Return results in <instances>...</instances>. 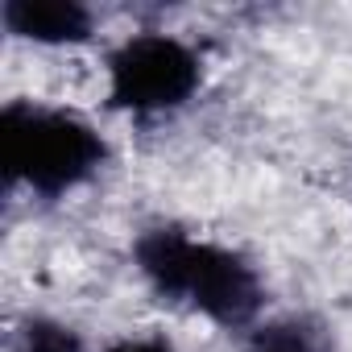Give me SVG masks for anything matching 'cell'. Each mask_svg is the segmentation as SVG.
<instances>
[{
	"mask_svg": "<svg viewBox=\"0 0 352 352\" xmlns=\"http://www.w3.org/2000/svg\"><path fill=\"white\" fill-rule=\"evenodd\" d=\"M133 261L145 286L166 302H179L220 327H257L265 286L253 261L236 249L191 236L174 224H157L137 236Z\"/></svg>",
	"mask_w": 352,
	"mask_h": 352,
	"instance_id": "6da1fadb",
	"label": "cell"
},
{
	"mask_svg": "<svg viewBox=\"0 0 352 352\" xmlns=\"http://www.w3.org/2000/svg\"><path fill=\"white\" fill-rule=\"evenodd\" d=\"M0 157L13 187L42 199H63L100 174L108 145L96 124L71 108L9 100L0 112Z\"/></svg>",
	"mask_w": 352,
	"mask_h": 352,
	"instance_id": "7a4b0ae2",
	"label": "cell"
},
{
	"mask_svg": "<svg viewBox=\"0 0 352 352\" xmlns=\"http://www.w3.org/2000/svg\"><path fill=\"white\" fill-rule=\"evenodd\" d=\"M204 87V58L191 42L141 30L108 54V104L133 116H166L195 100Z\"/></svg>",
	"mask_w": 352,
	"mask_h": 352,
	"instance_id": "3957f363",
	"label": "cell"
},
{
	"mask_svg": "<svg viewBox=\"0 0 352 352\" xmlns=\"http://www.w3.org/2000/svg\"><path fill=\"white\" fill-rule=\"evenodd\" d=\"M0 21L34 46H79L96 34V13L79 0H5Z\"/></svg>",
	"mask_w": 352,
	"mask_h": 352,
	"instance_id": "277c9868",
	"label": "cell"
},
{
	"mask_svg": "<svg viewBox=\"0 0 352 352\" xmlns=\"http://www.w3.org/2000/svg\"><path fill=\"white\" fill-rule=\"evenodd\" d=\"M241 352H331V340L311 319H270L249 327Z\"/></svg>",
	"mask_w": 352,
	"mask_h": 352,
	"instance_id": "5b68a950",
	"label": "cell"
},
{
	"mask_svg": "<svg viewBox=\"0 0 352 352\" xmlns=\"http://www.w3.org/2000/svg\"><path fill=\"white\" fill-rule=\"evenodd\" d=\"M13 352H87L79 331L58 323V319H25L17 340H13Z\"/></svg>",
	"mask_w": 352,
	"mask_h": 352,
	"instance_id": "8992f818",
	"label": "cell"
},
{
	"mask_svg": "<svg viewBox=\"0 0 352 352\" xmlns=\"http://www.w3.org/2000/svg\"><path fill=\"white\" fill-rule=\"evenodd\" d=\"M104 352H174V344L162 336H124V340L108 344Z\"/></svg>",
	"mask_w": 352,
	"mask_h": 352,
	"instance_id": "52a82bcc",
	"label": "cell"
}]
</instances>
